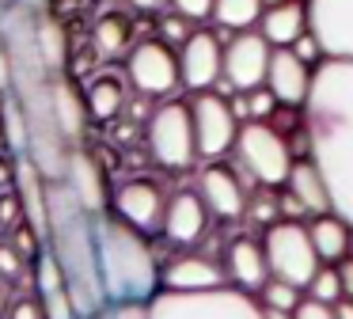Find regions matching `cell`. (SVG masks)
<instances>
[{"label":"cell","mask_w":353,"mask_h":319,"mask_svg":"<svg viewBox=\"0 0 353 319\" xmlns=\"http://www.w3.org/2000/svg\"><path fill=\"white\" fill-rule=\"evenodd\" d=\"M307 27L327 57L353 61V0H307Z\"/></svg>","instance_id":"obj_12"},{"label":"cell","mask_w":353,"mask_h":319,"mask_svg":"<svg viewBox=\"0 0 353 319\" xmlns=\"http://www.w3.org/2000/svg\"><path fill=\"white\" fill-rule=\"evenodd\" d=\"M334 266H338V281H342V296L353 300V258L345 255L342 262H334Z\"/></svg>","instance_id":"obj_42"},{"label":"cell","mask_w":353,"mask_h":319,"mask_svg":"<svg viewBox=\"0 0 353 319\" xmlns=\"http://www.w3.org/2000/svg\"><path fill=\"white\" fill-rule=\"evenodd\" d=\"M92 42L103 57H118V53H130V23L122 15H99L92 30Z\"/></svg>","instance_id":"obj_27"},{"label":"cell","mask_w":353,"mask_h":319,"mask_svg":"<svg viewBox=\"0 0 353 319\" xmlns=\"http://www.w3.org/2000/svg\"><path fill=\"white\" fill-rule=\"evenodd\" d=\"M95 240H99V273L107 304L152 300L163 289L160 266H156L145 232L125 224L118 213H95Z\"/></svg>","instance_id":"obj_3"},{"label":"cell","mask_w":353,"mask_h":319,"mask_svg":"<svg viewBox=\"0 0 353 319\" xmlns=\"http://www.w3.org/2000/svg\"><path fill=\"white\" fill-rule=\"evenodd\" d=\"M8 243H12V247H16L23 258H39V251L46 247V235H42L39 228L31 224V220H19V224L12 228V240H8Z\"/></svg>","instance_id":"obj_30"},{"label":"cell","mask_w":353,"mask_h":319,"mask_svg":"<svg viewBox=\"0 0 353 319\" xmlns=\"http://www.w3.org/2000/svg\"><path fill=\"white\" fill-rule=\"evenodd\" d=\"M0 12H4V4H0Z\"/></svg>","instance_id":"obj_52"},{"label":"cell","mask_w":353,"mask_h":319,"mask_svg":"<svg viewBox=\"0 0 353 319\" xmlns=\"http://www.w3.org/2000/svg\"><path fill=\"white\" fill-rule=\"evenodd\" d=\"M4 308H8V304H4V281H0V319H4Z\"/></svg>","instance_id":"obj_49"},{"label":"cell","mask_w":353,"mask_h":319,"mask_svg":"<svg viewBox=\"0 0 353 319\" xmlns=\"http://www.w3.org/2000/svg\"><path fill=\"white\" fill-rule=\"evenodd\" d=\"M232 152H236L239 167L266 190L285 186V179H289V171H292V160H296L289 152V141H285L270 122H254V118L239 122Z\"/></svg>","instance_id":"obj_5"},{"label":"cell","mask_w":353,"mask_h":319,"mask_svg":"<svg viewBox=\"0 0 353 319\" xmlns=\"http://www.w3.org/2000/svg\"><path fill=\"white\" fill-rule=\"evenodd\" d=\"M145 141L148 152L160 167L168 171H186L198 160V141H194V118H190V103L183 99H168L148 114L145 126Z\"/></svg>","instance_id":"obj_6"},{"label":"cell","mask_w":353,"mask_h":319,"mask_svg":"<svg viewBox=\"0 0 353 319\" xmlns=\"http://www.w3.org/2000/svg\"><path fill=\"white\" fill-rule=\"evenodd\" d=\"M334 316L338 319H353V300H345V296H342V300L334 304Z\"/></svg>","instance_id":"obj_45"},{"label":"cell","mask_w":353,"mask_h":319,"mask_svg":"<svg viewBox=\"0 0 353 319\" xmlns=\"http://www.w3.org/2000/svg\"><path fill=\"white\" fill-rule=\"evenodd\" d=\"M12 144H8V133H4V126H0V152H8Z\"/></svg>","instance_id":"obj_48"},{"label":"cell","mask_w":353,"mask_h":319,"mask_svg":"<svg viewBox=\"0 0 353 319\" xmlns=\"http://www.w3.org/2000/svg\"><path fill=\"white\" fill-rule=\"evenodd\" d=\"M125 8H133V12H160L163 0H125Z\"/></svg>","instance_id":"obj_44"},{"label":"cell","mask_w":353,"mask_h":319,"mask_svg":"<svg viewBox=\"0 0 353 319\" xmlns=\"http://www.w3.org/2000/svg\"><path fill=\"white\" fill-rule=\"evenodd\" d=\"M179 15H186L190 23L198 19H213V0H168Z\"/></svg>","instance_id":"obj_38"},{"label":"cell","mask_w":353,"mask_h":319,"mask_svg":"<svg viewBox=\"0 0 353 319\" xmlns=\"http://www.w3.org/2000/svg\"><path fill=\"white\" fill-rule=\"evenodd\" d=\"M209 220H213V213L201 202L198 190H179V194L168 197L160 232L168 235L171 243H179V247H190V243H198L201 235L209 232Z\"/></svg>","instance_id":"obj_16"},{"label":"cell","mask_w":353,"mask_h":319,"mask_svg":"<svg viewBox=\"0 0 353 319\" xmlns=\"http://www.w3.org/2000/svg\"><path fill=\"white\" fill-rule=\"evenodd\" d=\"M4 103H8V95H4V91H0V118H4Z\"/></svg>","instance_id":"obj_50"},{"label":"cell","mask_w":353,"mask_h":319,"mask_svg":"<svg viewBox=\"0 0 353 319\" xmlns=\"http://www.w3.org/2000/svg\"><path fill=\"white\" fill-rule=\"evenodd\" d=\"M179 72H183V88L190 91H209L224 76V38L216 30H190L183 46H179Z\"/></svg>","instance_id":"obj_11"},{"label":"cell","mask_w":353,"mask_h":319,"mask_svg":"<svg viewBox=\"0 0 353 319\" xmlns=\"http://www.w3.org/2000/svg\"><path fill=\"white\" fill-rule=\"evenodd\" d=\"M198 194H201V202L209 205V213H213L216 220H239L247 213V190H243L239 175L232 171L228 164L209 160V164L198 171Z\"/></svg>","instance_id":"obj_15"},{"label":"cell","mask_w":353,"mask_h":319,"mask_svg":"<svg viewBox=\"0 0 353 319\" xmlns=\"http://www.w3.org/2000/svg\"><path fill=\"white\" fill-rule=\"evenodd\" d=\"M262 251H266V262H270V278H281V281H292V285L307 289V281L315 278L319 270V255H315V243H312V232L307 224L300 220H289V217H277L274 224H266L262 232Z\"/></svg>","instance_id":"obj_7"},{"label":"cell","mask_w":353,"mask_h":319,"mask_svg":"<svg viewBox=\"0 0 353 319\" xmlns=\"http://www.w3.org/2000/svg\"><path fill=\"white\" fill-rule=\"evenodd\" d=\"M148 319H262V304L254 300V293H243L236 285L201 293L160 289L148 300Z\"/></svg>","instance_id":"obj_4"},{"label":"cell","mask_w":353,"mask_h":319,"mask_svg":"<svg viewBox=\"0 0 353 319\" xmlns=\"http://www.w3.org/2000/svg\"><path fill=\"white\" fill-rule=\"evenodd\" d=\"M27 273V258L12 243H0V281H19Z\"/></svg>","instance_id":"obj_33"},{"label":"cell","mask_w":353,"mask_h":319,"mask_svg":"<svg viewBox=\"0 0 353 319\" xmlns=\"http://www.w3.org/2000/svg\"><path fill=\"white\" fill-rule=\"evenodd\" d=\"M54 110H57V126H61L65 141L69 144L84 141V129H88V122H92V114H88L84 91L77 88V80H72L69 72L54 76Z\"/></svg>","instance_id":"obj_22"},{"label":"cell","mask_w":353,"mask_h":319,"mask_svg":"<svg viewBox=\"0 0 353 319\" xmlns=\"http://www.w3.org/2000/svg\"><path fill=\"white\" fill-rule=\"evenodd\" d=\"M251 213H254V220H262V224H274L277 220V202L270 194H259V202L251 205Z\"/></svg>","instance_id":"obj_40"},{"label":"cell","mask_w":353,"mask_h":319,"mask_svg":"<svg viewBox=\"0 0 353 319\" xmlns=\"http://www.w3.org/2000/svg\"><path fill=\"white\" fill-rule=\"evenodd\" d=\"M125 80L148 99H168L183 88L179 72V53L163 38H141L125 53Z\"/></svg>","instance_id":"obj_8"},{"label":"cell","mask_w":353,"mask_h":319,"mask_svg":"<svg viewBox=\"0 0 353 319\" xmlns=\"http://www.w3.org/2000/svg\"><path fill=\"white\" fill-rule=\"evenodd\" d=\"M42 300V311H46V319H80L77 304H72L69 289H54V293H39Z\"/></svg>","instance_id":"obj_31"},{"label":"cell","mask_w":353,"mask_h":319,"mask_svg":"<svg viewBox=\"0 0 353 319\" xmlns=\"http://www.w3.org/2000/svg\"><path fill=\"white\" fill-rule=\"evenodd\" d=\"M296 319H338L334 316V304H323V300H312V296H304V300L296 304V311H292Z\"/></svg>","instance_id":"obj_39"},{"label":"cell","mask_w":353,"mask_h":319,"mask_svg":"<svg viewBox=\"0 0 353 319\" xmlns=\"http://www.w3.org/2000/svg\"><path fill=\"white\" fill-rule=\"evenodd\" d=\"M103 319H148V300H118L99 311Z\"/></svg>","instance_id":"obj_36"},{"label":"cell","mask_w":353,"mask_h":319,"mask_svg":"<svg viewBox=\"0 0 353 319\" xmlns=\"http://www.w3.org/2000/svg\"><path fill=\"white\" fill-rule=\"evenodd\" d=\"M65 182H69V190L80 197V205L92 213H107V175H103L99 160L92 156V152L84 148V144H72L69 152V167H65Z\"/></svg>","instance_id":"obj_18"},{"label":"cell","mask_w":353,"mask_h":319,"mask_svg":"<svg viewBox=\"0 0 353 319\" xmlns=\"http://www.w3.org/2000/svg\"><path fill=\"white\" fill-rule=\"evenodd\" d=\"M304 296H312V300H323V304H338V300H342V281H338V266H327V262H323L319 270H315V278L307 281Z\"/></svg>","instance_id":"obj_29"},{"label":"cell","mask_w":353,"mask_h":319,"mask_svg":"<svg viewBox=\"0 0 353 319\" xmlns=\"http://www.w3.org/2000/svg\"><path fill=\"white\" fill-rule=\"evenodd\" d=\"M19 220H23V202H19L16 186L0 190V228H8V232H12Z\"/></svg>","instance_id":"obj_34"},{"label":"cell","mask_w":353,"mask_h":319,"mask_svg":"<svg viewBox=\"0 0 353 319\" xmlns=\"http://www.w3.org/2000/svg\"><path fill=\"white\" fill-rule=\"evenodd\" d=\"M289 50H292V53H296V57H300V61H307V65H312V68H315V65H319V61H327V53H323V46H319V38H315V35H312V27H307V30H304V35H300V38H296V42H292V46H289Z\"/></svg>","instance_id":"obj_35"},{"label":"cell","mask_w":353,"mask_h":319,"mask_svg":"<svg viewBox=\"0 0 353 319\" xmlns=\"http://www.w3.org/2000/svg\"><path fill=\"white\" fill-rule=\"evenodd\" d=\"M270 53L274 46L259 35V27L251 30H236L224 42V76L232 91H251L259 84H266V68H270Z\"/></svg>","instance_id":"obj_10"},{"label":"cell","mask_w":353,"mask_h":319,"mask_svg":"<svg viewBox=\"0 0 353 319\" xmlns=\"http://www.w3.org/2000/svg\"><path fill=\"white\" fill-rule=\"evenodd\" d=\"M114 213L133 224L137 232H160L163 228V209H168V194H163L160 182L152 179H125L122 186L114 190Z\"/></svg>","instance_id":"obj_13"},{"label":"cell","mask_w":353,"mask_h":319,"mask_svg":"<svg viewBox=\"0 0 353 319\" xmlns=\"http://www.w3.org/2000/svg\"><path fill=\"white\" fill-rule=\"evenodd\" d=\"M190 118H194V141H198L201 160H221L224 152H232L239 133V114L232 110V103L221 91H194L190 99Z\"/></svg>","instance_id":"obj_9"},{"label":"cell","mask_w":353,"mask_h":319,"mask_svg":"<svg viewBox=\"0 0 353 319\" xmlns=\"http://www.w3.org/2000/svg\"><path fill=\"white\" fill-rule=\"evenodd\" d=\"M285 194L307 213V217H323V213H334L330 205V190H327V179H323L319 164L312 156H300L292 160V171L285 179Z\"/></svg>","instance_id":"obj_20"},{"label":"cell","mask_w":353,"mask_h":319,"mask_svg":"<svg viewBox=\"0 0 353 319\" xmlns=\"http://www.w3.org/2000/svg\"><path fill=\"white\" fill-rule=\"evenodd\" d=\"M50 213H46V247L61 262L65 285L77 304L80 319L107 308L99 273V240H95V213L80 205V197L69 190V182H50Z\"/></svg>","instance_id":"obj_2"},{"label":"cell","mask_w":353,"mask_h":319,"mask_svg":"<svg viewBox=\"0 0 353 319\" xmlns=\"http://www.w3.org/2000/svg\"><path fill=\"white\" fill-rule=\"evenodd\" d=\"M307 30V0H281L266 4L259 15V35L270 46H292Z\"/></svg>","instance_id":"obj_21"},{"label":"cell","mask_w":353,"mask_h":319,"mask_svg":"<svg viewBox=\"0 0 353 319\" xmlns=\"http://www.w3.org/2000/svg\"><path fill=\"white\" fill-rule=\"evenodd\" d=\"M262 319H296L292 311H277V308H262Z\"/></svg>","instance_id":"obj_46"},{"label":"cell","mask_w":353,"mask_h":319,"mask_svg":"<svg viewBox=\"0 0 353 319\" xmlns=\"http://www.w3.org/2000/svg\"><path fill=\"white\" fill-rule=\"evenodd\" d=\"M307 156L319 164L334 213L353 228V61L327 57L315 65L304 103Z\"/></svg>","instance_id":"obj_1"},{"label":"cell","mask_w":353,"mask_h":319,"mask_svg":"<svg viewBox=\"0 0 353 319\" xmlns=\"http://www.w3.org/2000/svg\"><path fill=\"white\" fill-rule=\"evenodd\" d=\"M16 186V160L8 156V152H0V190Z\"/></svg>","instance_id":"obj_43"},{"label":"cell","mask_w":353,"mask_h":319,"mask_svg":"<svg viewBox=\"0 0 353 319\" xmlns=\"http://www.w3.org/2000/svg\"><path fill=\"white\" fill-rule=\"evenodd\" d=\"M34 42H39V53L50 72L54 76L69 72V35H65L61 19L50 15V8L34 12Z\"/></svg>","instance_id":"obj_24"},{"label":"cell","mask_w":353,"mask_h":319,"mask_svg":"<svg viewBox=\"0 0 353 319\" xmlns=\"http://www.w3.org/2000/svg\"><path fill=\"white\" fill-rule=\"evenodd\" d=\"M84 99H88L92 122H114L125 106V88H122L118 76H99V80H92V88L84 91Z\"/></svg>","instance_id":"obj_25"},{"label":"cell","mask_w":353,"mask_h":319,"mask_svg":"<svg viewBox=\"0 0 353 319\" xmlns=\"http://www.w3.org/2000/svg\"><path fill=\"white\" fill-rule=\"evenodd\" d=\"M262 0H213V23L228 35L236 30H251L259 27V15H262Z\"/></svg>","instance_id":"obj_26"},{"label":"cell","mask_w":353,"mask_h":319,"mask_svg":"<svg viewBox=\"0 0 353 319\" xmlns=\"http://www.w3.org/2000/svg\"><path fill=\"white\" fill-rule=\"evenodd\" d=\"M160 285L175 289V293H201V289L228 285V273L209 255H179L160 270Z\"/></svg>","instance_id":"obj_17"},{"label":"cell","mask_w":353,"mask_h":319,"mask_svg":"<svg viewBox=\"0 0 353 319\" xmlns=\"http://www.w3.org/2000/svg\"><path fill=\"white\" fill-rule=\"evenodd\" d=\"M23 4H27V8H34V12H42V8H50L54 0H23Z\"/></svg>","instance_id":"obj_47"},{"label":"cell","mask_w":353,"mask_h":319,"mask_svg":"<svg viewBox=\"0 0 353 319\" xmlns=\"http://www.w3.org/2000/svg\"><path fill=\"white\" fill-rule=\"evenodd\" d=\"M262 4H281V0H262Z\"/></svg>","instance_id":"obj_51"},{"label":"cell","mask_w":353,"mask_h":319,"mask_svg":"<svg viewBox=\"0 0 353 319\" xmlns=\"http://www.w3.org/2000/svg\"><path fill=\"white\" fill-rule=\"evenodd\" d=\"M4 319H46V311H42L39 296H19L4 308Z\"/></svg>","instance_id":"obj_37"},{"label":"cell","mask_w":353,"mask_h":319,"mask_svg":"<svg viewBox=\"0 0 353 319\" xmlns=\"http://www.w3.org/2000/svg\"><path fill=\"white\" fill-rule=\"evenodd\" d=\"M224 273H228V281L236 289H243V293H259V289L270 281V262H266L262 243L247 240V235L232 240L228 251H224Z\"/></svg>","instance_id":"obj_19"},{"label":"cell","mask_w":353,"mask_h":319,"mask_svg":"<svg viewBox=\"0 0 353 319\" xmlns=\"http://www.w3.org/2000/svg\"><path fill=\"white\" fill-rule=\"evenodd\" d=\"M312 84H315V68L307 61H300L289 46H274L270 68H266V88L274 91L277 103L292 106V110H304L307 95H312Z\"/></svg>","instance_id":"obj_14"},{"label":"cell","mask_w":353,"mask_h":319,"mask_svg":"<svg viewBox=\"0 0 353 319\" xmlns=\"http://www.w3.org/2000/svg\"><path fill=\"white\" fill-rule=\"evenodd\" d=\"M0 91H4V95L12 91V53H8L4 35H0Z\"/></svg>","instance_id":"obj_41"},{"label":"cell","mask_w":353,"mask_h":319,"mask_svg":"<svg viewBox=\"0 0 353 319\" xmlns=\"http://www.w3.org/2000/svg\"><path fill=\"white\" fill-rule=\"evenodd\" d=\"M160 38H163V42H171V46H183L186 38H190V19L171 8V12L160 19Z\"/></svg>","instance_id":"obj_32"},{"label":"cell","mask_w":353,"mask_h":319,"mask_svg":"<svg viewBox=\"0 0 353 319\" xmlns=\"http://www.w3.org/2000/svg\"><path fill=\"white\" fill-rule=\"evenodd\" d=\"M307 232H312V243H315V255H319V262L334 266V262H342V258L350 255L353 228L345 224L338 213H323V217H315L312 224H307Z\"/></svg>","instance_id":"obj_23"},{"label":"cell","mask_w":353,"mask_h":319,"mask_svg":"<svg viewBox=\"0 0 353 319\" xmlns=\"http://www.w3.org/2000/svg\"><path fill=\"white\" fill-rule=\"evenodd\" d=\"M262 296V308H277V311H296V304L304 300V289L292 285V281H281V278H270L266 285L259 289Z\"/></svg>","instance_id":"obj_28"}]
</instances>
